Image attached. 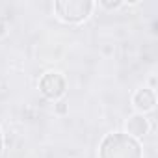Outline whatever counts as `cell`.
I'll return each mask as SVG.
<instances>
[{"label":"cell","mask_w":158,"mask_h":158,"mask_svg":"<svg viewBox=\"0 0 158 158\" xmlns=\"http://www.w3.org/2000/svg\"><path fill=\"white\" fill-rule=\"evenodd\" d=\"M154 102H156V97H154V93H152L151 89H138V91L134 93V97H132V104H134L136 110H139V112H149V110H152Z\"/></svg>","instance_id":"obj_4"},{"label":"cell","mask_w":158,"mask_h":158,"mask_svg":"<svg viewBox=\"0 0 158 158\" xmlns=\"http://www.w3.org/2000/svg\"><path fill=\"white\" fill-rule=\"evenodd\" d=\"M141 145L125 132L108 134L99 147V158H141Z\"/></svg>","instance_id":"obj_1"},{"label":"cell","mask_w":158,"mask_h":158,"mask_svg":"<svg viewBox=\"0 0 158 158\" xmlns=\"http://www.w3.org/2000/svg\"><path fill=\"white\" fill-rule=\"evenodd\" d=\"M39 89L48 99H60L65 93V80L60 73H47L39 80Z\"/></svg>","instance_id":"obj_3"},{"label":"cell","mask_w":158,"mask_h":158,"mask_svg":"<svg viewBox=\"0 0 158 158\" xmlns=\"http://www.w3.org/2000/svg\"><path fill=\"white\" fill-rule=\"evenodd\" d=\"M93 8H95L93 2H84V0H60L54 4L56 15L63 23H71V24L86 21L91 15Z\"/></svg>","instance_id":"obj_2"},{"label":"cell","mask_w":158,"mask_h":158,"mask_svg":"<svg viewBox=\"0 0 158 158\" xmlns=\"http://www.w3.org/2000/svg\"><path fill=\"white\" fill-rule=\"evenodd\" d=\"M2 151H4V136H2V130H0V156H2Z\"/></svg>","instance_id":"obj_6"},{"label":"cell","mask_w":158,"mask_h":158,"mask_svg":"<svg viewBox=\"0 0 158 158\" xmlns=\"http://www.w3.org/2000/svg\"><path fill=\"white\" fill-rule=\"evenodd\" d=\"M147 130H149V123L141 115H134L127 121V134L132 138H139V136L147 134Z\"/></svg>","instance_id":"obj_5"}]
</instances>
